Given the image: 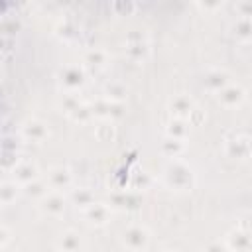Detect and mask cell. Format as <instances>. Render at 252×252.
I'll list each match as a JSON object with an SVG mask.
<instances>
[{
  "instance_id": "cell-32",
  "label": "cell",
  "mask_w": 252,
  "mask_h": 252,
  "mask_svg": "<svg viewBox=\"0 0 252 252\" xmlns=\"http://www.w3.org/2000/svg\"><path fill=\"white\" fill-rule=\"evenodd\" d=\"M122 116H124V102H112V110H110V118H108V120L116 122V120H120Z\"/></svg>"
},
{
  "instance_id": "cell-11",
  "label": "cell",
  "mask_w": 252,
  "mask_h": 252,
  "mask_svg": "<svg viewBox=\"0 0 252 252\" xmlns=\"http://www.w3.org/2000/svg\"><path fill=\"white\" fill-rule=\"evenodd\" d=\"M232 83V79H230V73L228 71H224V69H219V67H211V69H207L205 71V75H203V87L207 89V91H211V93H220L226 85H230Z\"/></svg>"
},
{
  "instance_id": "cell-2",
  "label": "cell",
  "mask_w": 252,
  "mask_h": 252,
  "mask_svg": "<svg viewBox=\"0 0 252 252\" xmlns=\"http://www.w3.org/2000/svg\"><path fill=\"white\" fill-rule=\"evenodd\" d=\"M57 81H59V87L65 89V93H79L81 87H83L85 81H87L85 65H81V63H71V65L61 67L59 73H57Z\"/></svg>"
},
{
  "instance_id": "cell-36",
  "label": "cell",
  "mask_w": 252,
  "mask_h": 252,
  "mask_svg": "<svg viewBox=\"0 0 252 252\" xmlns=\"http://www.w3.org/2000/svg\"><path fill=\"white\" fill-rule=\"evenodd\" d=\"M114 8H122L126 12H130V10H134V4H114Z\"/></svg>"
},
{
  "instance_id": "cell-21",
  "label": "cell",
  "mask_w": 252,
  "mask_h": 252,
  "mask_svg": "<svg viewBox=\"0 0 252 252\" xmlns=\"http://www.w3.org/2000/svg\"><path fill=\"white\" fill-rule=\"evenodd\" d=\"M49 191H51V189H49V185H47V181H45L43 177H39V179H35V181H32V183H28V185L22 187V193L28 195L30 199H35L37 203H39Z\"/></svg>"
},
{
  "instance_id": "cell-12",
  "label": "cell",
  "mask_w": 252,
  "mask_h": 252,
  "mask_svg": "<svg viewBox=\"0 0 252 252\" xmlns=\"http://www.w3.org/2000/svg\"><path fill=\"white\" fill-rule=\"evenodd\" d=\"M10 175H12V179H14L18 185L24 187V185H28V183L39 179V167H37L32 159H20V161L14 165V169L10 171Z\"/></svg>"
},
{
  "instance_id": "cell-8",
  "label": "cell",
  "mask_w": 252,
  "mask_h": 252,
  "mask_svg": "<svg viewBox=\"0 0 252 252\" xmlns=\"http://www.w3.org/2000/svg\"><path fill=\"white\" fill-rule=\"evenodd\" d=\"M65 205H67L65 195L59 193V191H49V193L37 203L39 211H41L45 217H51V219H59V217L65 213Z\"/></svg>"
},
{
  "instance_id": "cell-20",
  "label": "cell",
  "mask_w": 252,
  "mask_h": 252,
  "mask_svg": "<svg viewBox=\"0 0 252 252\" xmlns=\"http://www.w3.org/2000/svg\"><path fill=\"white\" fill-rule=\"evenodd\" d=\"M189 128H191V126H189L187 120H183V118H173V116H171V120L165 124V136L175 138V140H187Z\"/></svg>"
},
{
  "instance_id": "cell-28",
  "label": "cell",
  "mask_w": 252,
  "mask_h": 252,
  "mask_svg": "<svg viewBox=\"0 0 252 252\" xmlns=\"http://www.w3.org/2000/svg\"><path fill=\"white\" fill-rule=\"evenodd\" d=\"M73 122H79V124H89L94 116H93V110H91V104H87V102H81L75 110H73V114L69 116Z\"/></svg>"
},
{
  "instance_id": "cell-34",
  "label": "cell",
  "mask_w": 252,
  "mask_h": 252,
  "mask_svg": "<svg viewBox=\"0 0 252 252\" xmlns=\"http://www.w3.org/2000/svg\"><path fill=\"white\" fill-rule=\"evenodd\" d=\"M10 238H12L10 228H8L6 224H2V226H0V246H2V248H6V246H8V242H10Z\"/></svg>"
},
{
  "instance_id": "cell-6",
  "label": "cell",
  "mask_w": 252,
  "mask_h": 252,
  "mask_svg": "<svg viewBox=\"0 0 252 252\" xmlns=\"http://www.w3.org/2000/svg\"><path fill=\"white\" fill-rule=\"evenodd\" d=\"M20 136L26 142H33V144H43L49 138V128L43 120L39 118H28L22 126H20Z\"/></svg>"
},
{
  "instance_id": "cell-23",
  "label": "cell",
  "mask_w": 252,
  "mask_h": 252,
  "mask_svg": "<svg viewBox=\"0 0 252 252\" xmlns=\"http://www.w3.org/2000/svg\"><path fill=\"white\" fill-rule=\"evenodd\" d=\"M232 33H234V37H238L242 41L250 39L252 37V16L242 14L240 18H236L232 22Z\"/></svg>"
},
{
  "instance_id": "cell-33",
  "label": "cell",
  "mask_w": 252,
  "mask_h": 252,
  "mask_svg": "<svg viewBox=\"0 0 252 252\" xmlns=\"http://www.w3.org/2000/svg\"><path fill=\"white\" fill-rule=\"evenodd\" d=\"M236 226H238L240 230H244V232H250V234H252V215H242V217L238 219Z\"/></svg>"
},
{
  "instance_id": "cell-29",
  "label": "cell",
  "mask_w": 252,
  "mask_h": 252,
  "mask_svg": "<svg viewBox=\"0 0 252 252\" xmlns=\"http://www.w3.org/2000/svg\"><path fill=\"white\" fill-rule=\"evenodd\" d=\"M201 252H230V248L226 246V242L222 238V240H211V242H207Z\"/></svg>"
},
{
  "instance_id": "cell-18",
  "label": "cell",
  "mask_w": 252,
  "mask_h": 252,
  "mask_svg": "<svg viewBox=\"0 0 252 252\" xmlns=\"http://www.w3.org/2000/svg\"><path fill=\"white\" fill-rule=\"evenodd\" d=\"M69 199H71V203H73L77 209H81V211H85V209H89L91 205L96 203L94 193H93L89 187H73L71 193H69Z\"/></svg>"
},
{
  "instance_id": "cell-19",
  "label": "cell",
  "mask_w": 252,
  "mask_h": 252,
  "mask_svg": "<svg viewBox=\"0 0 252 252\" xmlns=\"http://www.w3.org/2000/svg\"><path fill=\"white\" fill-rule=\"evenodd\" d=\"M159 152L169 159H179V156L185 152V140H175L165 136L159 144Z\"/></svg>"
},
{
  "instance_id": "cell-5",
  "label": "cell",
  "mask_w": 252,
  "mask_h": 252,
  "mask_svg": "<svg viewBox=\"0 0 252 252\" xmlns=\"http://www.w3.org/2000/svg\"><path fill=\"white\" fill-rule=\"evenodd\" d=\"M43 179L47 181L51 191L63 193L67 189H73V171L67 165H53V167H49Z\"/></svg>"
},
{
  "instance_id": "cell-9",
  "label": "cell",
  "mask_w": 252,
  "mask_h": 252,
  "mask_svg": "<svg viewBox=\"0 0 252 252\" xmlns=\"http://www.w3.org/2000/svg\"><path fill=\"white\" fill-rule=\"evenodd\" d=\"M217 100H219L224 108H238V106H242L244 100H246V91H244L242 85L230 83V85H226L220 93H217Z\"/></svg>"
},
{
  "instance_id": "cell-17",
  "label": "cell",
  "mask_w": 252,
  "mask_h": 252,
  "mask_svg": "<svg viewBox=\"0 0 252 252\" xmlns=\"http://www.w3.org/2000/svg\"><path fill=\"white\" fill-rule=\"evenodd\" d=\"M57 252H81L83 250V238L75 230H65L57 238Z\"/></svg>"
},
{
  "instance_id": "cell-27",
  "label": "cell",
  "mask_w": 252,
  "mask_h": 252,
  "mask_svg": "<svg viewBox=\"0 0 252 252\" xmlns=\"http://www.w3.org/2000/svg\"><path fill=\"white\" fill-rule=\"evenodd\" d=\"M81 102H83V100L79 98V93H65V94L57 100V108H59L61 112H65L67 116H71L73 110H75Z\"/></svg>"
},
{
  "instance_id": "cell-22",
  "label": "cell",
  "mask_w": 252,
  "mask_h": 252,
  "mask_svg": "<svg viewBox=\"0 0 252 252\" xmlns=\"http://www.w3.org/2000/svg\"><path fill=\"white\" fill-rule=\"evenodd\" d=\"M22 193V185H18L12 177L10 179H4L2 185H0V203L6 207L10 203H14L18 199V195Z\"/></svg>"
},
{
  "instance_id": "cell-16",
  "label": "cell",
  "mask_w": 252,
  "mask_h": 252,
  "mask_svg": "<svg viewBox=\"0 0 252 252\" xmlns=\"http://www.w3.org/2000/svg\"><path fill=\"white\" fill-rule=\"evenodd\" d=\"M110 61V55L102 47H89L83 51V65L85 67H94V69H104Z\"/></svg>"
},
{
  "instance_id": "cell-1",
  "label": "cell",
  "mask_w": 252,
  "mask_h": 252,
  "mask_svg": "<svg viewBox=\"0 0 252 252\" xmlns=\"http://www.w3.org/2000/svg\"><path fill=\"white\" fill-rule=\"evenodd\" d=\"M197 175L189 163L183 159H169L161 169V183L171 191H191L195 187Z\"/></svg>"
},
{
  "instance_id": "cell-14",
  "label": "cell",
  "mask_w": 252,
  "mask_h": 252,
  "mask_svg": "<svg viewBox=\"0 0 252 252\" xmlns=\"http://www.w3.org/2000/svg\"><path fill=\"white\" fill-rule=\"evenodd\" d=\"M226 154L230 158H238V159H246L252 156V138L246 134H238L234 138L226 140Z\"/></svg>"
},
{
  "instance_id": "cell-3",
  "label": "cell",
  "mask_w": 252,
  "mask_h": 252,
  "mask_svg": "<svg viewBox=\"0 0 252 252\" xmlns=\"http://www.w3.org/2000/svg\"><path fill=\"white\" fill-rule=\"evenodd\" d=\"M144 197L136 189H114L108 195V207L112 211H138Z\"/></svg>"
},
{
  "instance_id": "cell-10",
  "label": "cell",
  "mask_w": 252,
  "mask_h": 252,
  "mask_svg": "<svg viewBox=\"0 0 252 252\" xmlns=\"http://www.w3.org/2000/svg\"><path fill=\"white\" fill-rule=\"evenodd\" d=\"M81 215H83V219H85L87 224H91V226H104V224H108V220L112 217V209L108 207V203L96 201L89 209L81 211Z\"/></svg>"
},
{
  "instance_id": "cell-30",
  "label": "cell",
  "mask_w": 252,
  "mask_h": 252,
  "mask_svg": "<svg viewBox=\"0 0 252 252\" xmlns=\"http://www.w3.org/2000/svg\"><path fill=\"white\" fill-rule=\"evenodd\" d=\"M205 110H201L199 106H195V110L187 116V122H189V126H201L203 122H205Z\"/></svg>"
},
{
  "instance_id": "cell-13",
  "label": "cell",
  "mask_w": 252,
  "mask_h": 252,
  "mask_svg": "<svg viewBox=\"0 0 252 252\" xmlns=\"http://www.w3.org/2000/svg\"><path fill=\"white\" fill-rule=\"evenodd\" d=\"M195 106H197V102H195L189 94H185V93L175 94V96L169 98V102H167V110L171 112V116H173V118H183V120H187V116L195 110Z\"/></svg>"
},
{
  "instance_id": "cell-37",
  "label": "cell",
  "mask_w": 252,
  "mask_h": 252,
  "mask_svg": "<svg viewBox=\"0 0 252 252\" xmlns=\"http://www.w3.org/2000/svg\"><path fill=\"white\" fill-rule=\"evenodd\" d=\"M159 252H177V250H171V248H165V250H159Z\"/></svg>"
},
{
  "instance_id": "cell-4",
  "label": "cell",
  "mask_w": 252,
  "mask_h": 252,
  "mask_svg": "<svg viewBox=\"0 0 252 252\" xmlns=\"http://www.w3.org/2000/svg\"><path fill=\"white\" fill-rule=\"evenodd\" d=\"M120 240L128 252H144L150 244V230L144 224H130L122 230Z\"/></svg>"
},
{
  "instance_id": "cell-35",
  "label": "cell",
  "mask_w": 252,
  "mask_h": 252,
  "mask_svg": "<svg viewBox=\"0 0 252 252\" xmlns=\"http://www.w3.org/2000/svg\"><path fill=\"white\" fill-rule=\"evenodd\" d=\"M220 4L217 2V4H199V8H203V10H215V8H219Z\"/></svg>"
},
{
  "instance_id": "cell-26",
  "label": "cell",
  "mask_w": 252,
  "mask_h": 252,
  "mask_svg": "<svg viewBox=\"0 0 252 252\" xmlns=\"http://www.w3.org/2000/svg\"><path fill=\"white\" fill-rule=\"evenodd\" d=\"M102 96H106V98L112 100V102H122V100L126 98V87H124V83H120V81H110V83H106Z\"/></svg>"
},
{
  "instance_id": "cell-7",
  "label": "cell",
  "mask_w": 252,
  "mask_h": 252,
  "mask_svg": "<svg viewBox=\"0 0 252 252\" xmlns=\"http://www.w3.org/2000/svg\"><path fill=\"white\" fill-rule=\"evenodd\" d=\"M126 55L132 61H146L150 55V41L144 33H128L126 37Z\"/></svg>"
},
{
  "instance_id": "cell-31",
  "label": "cell",
  "mask_w": 252,
  "mask_h": 252,
  "mask_svg": "<svg viewBox=\"0 0 252 252\" xmlns=\"http://www.w3.org/2000/svg\"><path fill=\"white\" fill-rule=\"evenodd\" d=\"M146 185H148V175L142 171V173H134L132 175V181H130V189H136V191H140V189H146Z\"/></svg>"
},
{
  "instance_id": "cell-15",
  "label": "cell",
  "mask_w": 252,
  "mask_h": 252,
  "mask_svg": "<svg viewBox=\"0 0 252 252\" xmlns=\"http://www.w3.org/2000/svg\"><path fill=\"white\" fill-rule=\"evenodd\" d=\"M224 242L230 248V252H250L252 250V234L240 230L238 226H234L226 232Z\"/></svg>"
},
{
  "instance_id": "cell-25",
  "label": "cell",
  "mask_w": 252,
  "mask_h": 252,
  "mask_svg": "<svg viewBox=\"0 0 252 252\" xmlns=\"http://www.w3.org/2000/svg\"><path fill=\"white\" fill-rule=\"evenodd\" d=\"M94 138L98 142H110L116 138V126L112 120H98L94 126Z\"/></svg>"
},
{
  "instance_id": "cell-24",
  "label": "cell",
  "mask_w": 252,
  "mask_h": 252,
  "mask_svg": "<svg viewBox=\"0 0 252 252\" xmlns=\"http://www.w3.org/2000/svg\"><path fill=\"white\" fill-rule=\"evenodd\" d=\"M91 110L93 116L98 120H108L110 118V110H112V100H108L106 96H98L91 102Z\"/></svg>"
}]
</instances>
